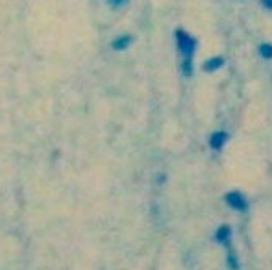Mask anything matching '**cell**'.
I'll return each instance as SVG.
<instances>
[{"label":"cell","mask_w":272,"mask_h":270,"mask_svg":"<svg viewBox=\"0 0 272 270\" xmlns=\"http://www.w3.org/2000/svg\"><path fill=\"white\" fill-rule=\"evenodd\" d=\"M224 202H226L231 209H235V211H244V209H246V200H244L243 194L237 191L228 192V194L224 196Z\"/></svg>","instance_id":"cell-1"},{"label":"cell","mask_w":272,"mask_h":270,"mask_svg":"<svg viewBox=\"0 0 272 270\" xmlns=\"http://www.w3.org/2000/svg\"><path fill=\"white\" fill-rule=\"evenodd\" d=\"M133 41V37L132 36H128V34H122V36L119 37H115L111 41V48L115 50V52H122V50H126L130 45H132Z\"/></svg>","instance_id":"cell-2"},{"label":"cell","mask_w":272,"mask_h":270,"mask_svg":"<svg viewBox=\"0 0 272 270\" xmlns=\"http://www.w3.org/2000/svg\"><path fill=\"white\" fill-rule=\"evenodd\" d=\"M230 235H231V227L222 224V226L215 231V241L218 242V244H224V242L230 241Z\"/></svg>","instance_id":"cell-3"},{"label":"cell","mask_w":272,"mask_h":270,"mask_svg":"<svg viewBox=\"0 0 272 270\" xmlns=\"http://www.w3.org/2000/svg\"><path fill=\"white\" fill-rule=\"evenodd\" d=\"M226 139H228V135H226V132H215V134L210 137V144L213 146V148H222V144L226 142Z\"/></svg>","instance_id":"cell-4"},{"label":"cell","mask_w":272,"mask_h":270,"mask_svg":"<svg viewBox=\"0 0 272 270\" xmlns=\"http://www.w3.org/2000/svg\"><path fill=\"white\" fill-rule=\"evenodd\" d=\"M224 65V59L222 57H211V59H208L206 63H204V71L206 72H213V71H217V69H220Z\"/></svg>","instance_id":"cell-5"},{"label":"cell","mask_w":272,"mask_h":270,"mask_svg":"<svg viewBox=\"0 0 272 270\" xmlns=\"http://www.w3.org/2000/svg\"><path fill=\"white\" fill-rule=\"evenodd\" d=\"M259 54L265 57V59H271V57H272V45L263 43L261 46H259Z\"/></svg>","instance_id":"cell-6"},{"label":"cell","mask_w":272,"mask_h":270,"mask_svg":"<svg viewBox=\"0 0 272 270\" xmlns=\"http://www.w3.org/2000/svg\"><path fill=\"white\" fill-rule=\"evenodd\" d=\"M226 265H228V269H230V270H239L237 257L233 256V254H230V256H228V259H226Z\"/></svg>","instance_id":"cell-7"},{"label":"cell","mask_w":272,"mask_h":270,"mask_svg":"<svg viewBox=\"0 0 272 270\" xmlns=\"http://www.w3.org/2000/svg\"><path fill=\"white\" fill-rule=\"evenodd\" d=\"M128 2V0H108V6L113 7V9H119V7H122Z\"/></svg>","instance_id":"cell-8"},{"label":"cell","mask_w":272,"mask_h":270,"mask_svg":"<svg viewBox=\"0 0 272 270\" xmlns=\"http://www.w3.org/2000/svg\"><path fill=\"white\" fill-rule=\"evenodd\" d=\"M263 4H265V7H271L272 9V0H263Z\"/></svg>","instance_id":"cell-9"}]
</instances>
